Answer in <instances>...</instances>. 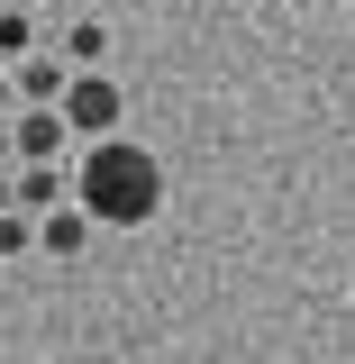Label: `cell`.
I'll return each mask as SVG.
<instances>
[{
	"label": "cell",
	"mask_w": 355,
	"mask_h": 364,
	"mask_svg": "<svg viewBox=\"0 0 355 364\" xmlns=\"http://www.w3.org/2000/svg\"><path fill=\"white\" fill-rule=\"evenodd\" d=\"M64 182H73V210H83L91 228H146L164 210V164H155L137 136H91L83 164Z\"/></svg>",
	"instance_id": "cell-1"
},
{
	"label": "cell",
	"mask_w": 355,
	"mask_h": 364,
	"mask_svg": "<svg viewBox=\"0 0 355 364\" xmlns=\"http://www.w3.org/2000/svg\"><path fill=\"white\" fill-rule=\"evenodd\" d=\"M119 109H128L119 73H73V82H64V100H55V119L83 136V146H91V136H119Z\"/></svg>",
	"instance_id": "cell-2"
},
{
	"label": "cell",
	"mask_w": 355,
	"mask_h": 364,
	"mask_svg": "<svg viewBox=\"0 0 355 364\" xmlns=\"http://www.w3.org/2000/svg\"><path fill=\"white\" fill-rule=\"evenodd\" d=\"M64 146H73V128L55 109H9V164H64Z\"/></svg>",
	"instance_id": "cell-3"
},
{
	"label": "cell",
	"mask_w": 355,
	"mask_h": 364,
	"mask_svg": "<svg viewBox=\"0 0 355 364\" xmlns=\"http://www.w3.org/2000/svg\"><path fill=\"white\" fill-rule=\"evenodd\" d=\"M64 82H73V73H64V55H55V46H37V55H18V64H9V100H18V109H55Z\"/></svg>",
	"instance_id": "cell-4"
},
{
	"label": "cell",
	"mask_w": 355,
	"mask_h": 364,
	"mask_svg": "<svg viewBox=\"0 0 355 364\" xmlns=\"http://www.w3.org/2000/svg\"><path fill=\"white\" fill-rule=\"evenodd\" d=\"M64 200H73L64 164H9V210H18V219H46V210H64Z\"/></svg>",
	"instance_id": "cell-5"
},
{
	"label": "cell",
	"mask_w": 355,
	"mask_h": 364,
	"mask_svg": "<svg viewBox=\"0 0 355 364\" xmlns=\"http://www.w3.org/2000/svg\"><path fill=\"white\" fill-rule=\"evenodd\" d=\"M55 55H64V73H110V18H73Z\"/></svg>",
	"instance_id": "cell-6"
},
{
	"label": "cell",
	"mask_w": 355,
	"mask_h": 364,
	"mask_svg": "<svg viewBox=\"0 0 355 364\" xmlns=\"http://www.w3.org/2000/svg\"><path fill=\"white\" fill-rule=\"evenodd\" d=\"M37 246H46V255H83V246H91V219L64 200V210H46V219H37Z\"/></svg>",
	"instance_id": "cell-7"
},
{
	"label": "cell",
	"mask_w": 355,
	"mask_h": 364,
	"mask_svg": "<svg viewBox=\"0 0 355 364\" xmlns=\"http://www.w3.org/2000/svg\"><path fill=\"white\" fill-rule=\"evenodd\" d=\"M46 46V18H28V9H0V64H18V55H37Z\"/></svg>",
	"instance_id": "cell-8"
},
{
	"label": "cell",
	"mask_w": 355,
	"mask_h": 364,
	"mask_svg": "<svg viewBox=\"0 0 355 364\" xmlns=\"http://www.w3.org/2000/svg\"><path fill=\"white\" fill-rule=\"evenodd\" d=\"M28 246H37V219H18V210H9V219H0V264H9V255H28Z\"/></svg>",
	"instance_id": "cell-9"
},
{
	"label": "cell",
	"mask_w": 355,
	"mask_h": 364,
	"mask_svg": "<svg viewBox=\"0 0 355 364\" xmlns=\"http://www.w3.org/2000/svg\"><path fill=\"white\" fill-rule=\"evenodd\" d=\"M0 9H28V18H46V9H55V0H0Z\"/></svg>",
	"instance_id": "cell-10"
},
{
	"label": "cell",
	"mask_w": 355,
	"mask_h": 364,
	"mask_svg": "<svg viewBox=\"0 0 355 364\" xmlns=\"http://www.w3.org/2000/svg\"><path fill=\"white\" fill-rule=\"evenodd\" d=\"M9 109H18V100H9V64H0V119H9Z\"/></svg>",
	"instance_id": "cell-11"
},
{
	"label": "cell",
	"mask_w": 355,
	"mask_h": 364,
	"mask_svg": "<svg viewBox=\"0 0 355 364\" xmlns=\"http://www.w3.org/2000/svg\"><path fill=\"white\" fill-rule=\"evenodd\" d=\"M0 173H9V119H0Z\"/></svg>",
	"instance_id": "cell-12"
}]
</instances>
